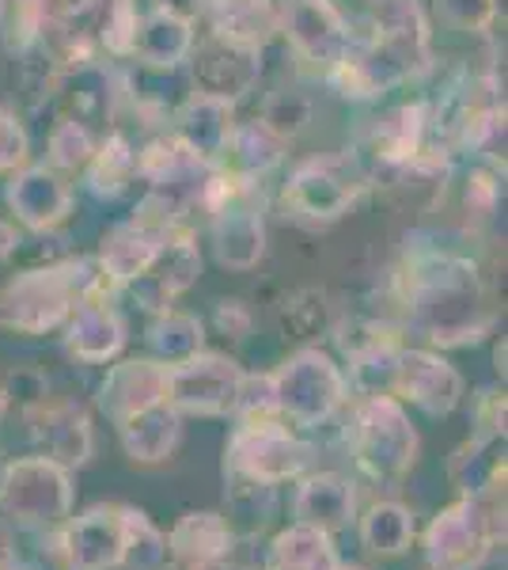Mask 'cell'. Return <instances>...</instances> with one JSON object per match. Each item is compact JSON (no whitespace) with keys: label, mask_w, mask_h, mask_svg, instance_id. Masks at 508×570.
I'll return each instance as SVG.
<instances>
[{"label":"cell","mask_w":508,"mask_h":570,"mask_svg":"<svg viewBox=\"0 0 508 570\" xmlns=\"http://www.w3.org/2000/svg\"><path fill=\"white\" fill-rule=\"evenodd\" d=\"M8 206L27 228H53L69 217L72 190L64 187L58 171L50 168H27L8 187Z\"/></svg>","instance_id":"d6986e66"},{"label":"cell","mask_w":508,"mask_h":570,"mask_svg":"<svg viewBox=\"0 0 508 570\" xmlns=\"http://www.w3.org/2000/svg\"><path fill=\"white\" fill-rule=\"evenodd\" d=\"M357 529H360V544L372 556L395 559L402 551H410L418 525H414V513L402 502H372L365 513H357Z\"/></svg>","instance_id":"f1b7e54d"},{"label":"cell","mask_w":508,"mask_h":570,"mask_svg":"<svg viewBox=\"0 0 508 570\" xmlns=\"http://www.w3.org/2000/svg\"><path fill=\"white\" fill-rule=\"evenodd\" d=\"M118 434H122V449L133 464H163L171 461V453L182 441V415L168 400H160L152 407L137 411L133 419H126Z\"/></svg>","instance_id":"ffe728a7"},{"label":"cell","mask_w":508,"mask_h":570,"mask_svg":"<svg viewBox=\"0 0 508 570\" xmlns=\"http://www.w3.org/2000/svg\"><path fill=\"white\" fill-rule=\"evenodd\" d=\"M4 415H8V395L0 392V422H4Z\"/></svg>","instance_id":"681fc988"},{"label":"cell","mask_w":508,"mask_h":570,"mask_svg":"<svg viewBox=\"0 0 508 570\" xmlns=\"http://www.w3.org/2000/svg\"><path fill=\"white\" fill-rule=\"evenodd\" d=\"M46 31V16L39 0H0V39L8 50L27 53Z\"/></svg>","instance_id":"d590c367"},{"label":"cell","mask_w":508,"mask_h":570,"mask_svg":"<svg viewBox=\"0 0 508 570\" xmlns=\"http://www.w3.org/2000/svg\"><path fill=\"white\" fill-rule=\"evenodd\" d=\"M258 122H262L273 137L289 141V137H297L303 126L311 122V99L300 96V91H273V96L266 99Z\"/></svg>","instance_id":"8d00e7d4"},{"label":"cell","mask_w":508,"mask_h":570,"mask_svg":"<svg viewBox=\"0 0 508 570\" xmlns=\"http://www.w3.org/2000/svg\"><path fill=\"white\" fill-rule=\"evenodd\" d=\"M4 395H8V403H12V400H23V403H42V400H46V381H42L39 373H16Z\"/></svg>","instance_id":"f6af8a7d"},{"label":"cell","mask_w":508,"mask_h":570,"mask_svg":"<svg viewBox=\"0 0 508 570\" xmlns=\"http://www.w3.org/2000/svg\"><path fill=\"white\" fill-rule=\"evenodd\" d=\"M395 400H410L414 407H421L432 419H448L464 400V376L456 365H448L440 354L432 351H399L395 362V381H391Z\"/></svg>","instance_id":"4fadbf2b"},{"label":"cell","mask_w":508,"mask_h":570,"mask_svg":"<svg viewBox=\"0 0 508 570\" xmlns=\"http://www.w3.org/2000/svg\"><path fill=\"white\" fill-rule=\"evenodd\" d=\"M440 8L459 31L470 35H486L497 20V0H440Z\"/></svg>","instance_id":"b9f144b4"},{"label":"cell","mask_w":508,"mask_h":570,"mask_svg":"<svg viewBox=\"0 0 508 570\" xmlns=\"http://www.w3.org/2000/svg\"><path fill=\"white\" fill-rule=\"evenodd\" d=\"M107 274L99 263H53L23 271L0 289V327L20 335H46L72 316L80 301H107Z\"/></svg>","instance_id":"3957f363"},{"label":"cell","mask_w":508,"mask_h":570,"mask_svg":"<svg viewBox=\"0 0 508 570\" xmlns=\"http://www.w3.org/2000/svg\"><path fill=\"white\" fill-rule=\"evenodd\" d=\"M300 525L322 529V532H341L357 525V483L341 472H311L300 475V491L292 502Z\"/></svg>","instance_id":"e0dca14e"},{"label":"cell","mask_w":508,"mask_h":570,"mask_svg":"<svg viewBox=\"0 0 508 570\" xmlns=\"http://www.w3.org/2000/svg\"><path fill=\"white\" fill-rule=\"evenodd\" d=\"M163 392H168V365L152 362V357L118 362V365H110L107 381L99 384V411H103L114 426H122L137 411L160 403Z\"/></svg>","instance_id":"2e32d148"},{"label":"cell","mask_w":508,"mask_h":570,"mask_svg":"<svg viewBox=\"0 0 508 570\" xmlns=\"http://www.w3.org/2000/svg\"><path fill=\"white\" fill-rule=\"evenodd\" d=\"M12 252H16V233L0 220V259H8Z\"/></svg>","instance_id":"7dc6e473"},{"label":"cell","mask_w":508,"mask_h":570,"mask_svg":"<svg viewBox=\"0 0 508 570\" xmlns=\"http://www.w3.org/2000/svg\"><path fill=\"white\" fill-rule=\"evenodd\" d=\"M239 384H243V370L236 357L228 354H193L187 362L168 365V392L163 400L171 403L179 415H232Z\"/></svg>","instance_id":"30bf717a"},{"label":"cell","mask_w":508,"mask_h":570,"mask_svg":"<svg viewBox=\"0 0 508 570\" xmlns=\"http://www.w3.org/2000/svg\"><path fill=\"white\" fill-rule=\"evenodd\" d=\"M368 168L349 153L316 156V160L300 164L292 171L289 187H285V202L303 220H338L353 202L365 195Z\"/></svg>","instance_id":"9c48e42d"},{"label":"cell","mask_w":508,"mask_h":570,"mask_svg":"<svg viewBox=\"0 0 508 570\" xmlns=\"http://www.w3.org/2000/svg\"><path fill=\"white\" fill-rule=\"evenodd\" d=\"M212 35L232 46L262 50L281 31V8L273 0H206Z\"/></svg>","instance_id":"7402d4cb"},{"label":"cell","mask_w":508,"mask_h":570,"mask_svg":"<svg viewBox=\"0 0 508 570\" xmlns=\"http://www.w3.org/2000/svg\"><path fill=\"white\" fill-rule=\"evenodd\" d=\"M46 453L53 464H61L64 472H77L91 461L96 453V434H91V419L80 407H61L46 415Z\"/></svg>","instance_id":"4dcf8cb0"},{"label":"cell","mask_w":508,"mask_h":570,"mask_svg":"<svg viewBox=\"0 0 508 570\" xmlns=\"http://www.w3.org/2000/svg\"><path fill=\"white\" fill-rule=\"evenodd\" d=\"M429 69V23L414 0H380L372 8V35L349 50L335 69V85L349 99H372Z\"/></svg>","instance_id":"7a4b0ae2"},{"label":"cell","mask_w":508,"mask_h":570,"mask_svg":"<svg viewBox=\"0 0 508 570\" xmlns=\"http://www.w3.org/2000/svg\"><path fill=\"white\" fill-rule=\"evenodd\" d=\"M341 570H365V567H346V563H341Z\"/></svg>","instance_id":"f907efd6"},{"label":"cell","mask_w":508,"mask_h":570,"mask_svg":"<svg viewBox=\"0 0 508 570\" xmlns=\"http://www.w3.org/2000/svg\"><path fill=\"white\" fill-rule=\"evenodd\" d=\"M23 156H27V137H23V130L16 126L12 115H4V110H0V171H8V168H16V164H23Z\"/></svg>","instance_id":"7bdbcfd3"},{"label":"cell","mask_w":508,"mask_h":570,"mask_svg":"<svg viewBox=\"0 0 508 570\" xmlns=\"http://www.w3.org/2000/svg\"><path fill=\"white\" fill-rule=\"evenodd\" d=\"M281 27L289 35L292 50L311 66L335 69L353 50L346 20H341L330 0H289L281 12Z\"/></svg>","instance_id":"5bb4252c"},{"label":"cell","mask_w":508,"mask_h":570,"mask_svg":"<svg viewBox=\"0 0 508 570\" xmlns=\"http://www.w3.org/2000/svg\"><path fill=\"white\" fill-rule=\"evenodd\" d=\"M425 118H429L425 104L387 110L380 122L365 134L368 156H372V160L380 164V168H387V171L402 168L406 160H414V156L425 149V134H429Z\"/></svg>","instance_id":"44dd1931"},{"label":"cell","mask_w":508,"mask_h":570,"mask_svg":"<svg viewBox=\"0 0 508 570\" xmlns=\"http://www.w3.org/2000/svg\"><path fill=\"white\" fill-rule=\"evenodd\" d=\"M69 354L84 365H103L114 362L126 346V324L110 301H80L69 316Z\"/></svg>","instance_id":"ac0fdd59"},{"label":"cell","mask_w":508,"mask_h":570,"mask_svg":"<svg viewBox=\"0 0 508 570\" xmlns=\"http://www.w3.org/2000/svg\"><path fill=\"white\" fill-rule=\"evenodd\" d=\"M190 72L193 85H198V96L217 99V104H232V99L247 96L255 88L262 61H258V50L232 46L212 35L209 42L190 50Z\"/></svg>","instance_id":"9a60e30c"},{"label":"cell","mask_w":508,"mask_h":570,"mask_svg":"<svg viewBox=\"0 0 508 570\" xmlns=\"http://www.w3.org/2000/svg\"><path fill=\"white\" fill-rule=\"evenodd\" d=\"M316 449L292 434L285 422H262V426H236L225 445V475L251 480L266 487H281L308 475Z\"/></svg>","instance_id":"ba28073f"},{"label":"cell","mask_w":508,"mask_h":570,"mask_svg":"<svg viewBox=\"0 0 508 570\" xmlns=\"http://www.w3.org/2000/svg\"><path fill=\"white\" fill-rule=\"evenodd\" d=\"M273 502H277V487L228 475L225 521H228V529H232L236 537H251V532L266 529V521L273 518Z\"/></svg>","instance_id":"d6a6232c"},{"label":"cell","mask_w":508,"mask_h":570,"mask_svg":"<svg viewBox=\"0 0 508 570\" xmlns=\"http://www.w3.org/2000/svg\"><path fill=\"white\" fill-rule=\"evenodd\" d=\"M232 544H236V532L228 529L225 513H212V510L182 513L179 525L168 532L171 563H182V567L232 556Z\"/></svg>","instance_id":"603a6c76"},{"label":"cell","mask_w":508,"mask_h":570,"mask_svg":"<svg viewBox=\"0 0 508 570\" xmlns=\"http://www.w3.org/2000/svg\"><path fill=\"white\" fill-rule=\"evenodd\" d=\"M149 346H152V362L179 365L206 351V327L190 312H175V308L156 312V324L149 327Z\"/></svg>","instance_id":"1f68e13d"},{"label":"cell","mask_w":508,"mask_h":570,"mask_svg":"<svg viewBox=\"0 0 508 570\" xmlns=\"http://www.w3.org/2000/svg\"><path fill=\"white\" fill-rule=\"evenodd\" d=\"M0 510L23 529H58L72 518V472L50 456H20L0 472Z\"/></svg>","instance_id":"52a82bcc"},{"label":"cell","mask_w":508,"mask_h":570,"mask_svg":"<svg viewBox=\"0 0 508 570\" xmlns=\"http://www.w3.org/2000/svg\"><path fill=\"white\" fill-rule=\"evenodd\" d=\"M163 233L156 228L141 225V220H129V225H118L114 233L103 240V252H99V271L107 274V282L114 285H126L129 278L145 271V263L152 259V252L160 247Z\"/></svg>","instance_id":"4316f807"},{"label":"cell","mask_w":508,"mask_h":570,"mask_svg":"<svg viewBox=\"0 0 508 570\" xmlns=\"http://www.w3.org/2000/svg\"><path fill=\"white\" fill-rule=\"evenodd\" d=\"M39 4H42L46 23H53V27H69V31L88 35L80 23H84L88 16H99V20H103V12H107L110 0H39Z\"/></svg>","instance_id":"60d3db41"},{"label":"cell","mask_w":508,"mask_h":570,"mask_svg":"<svg viewBox=\"0 0 508 570\" xmlns=\"http://www.w3.org/2000/svg\"><path fill=\"white\" fill-rule=\"evenodd\" d=\"M217 327L225 331V335H232V338H247V331H251V312L239 305V301H220V305H217Z\"/></svg>","instance_id":"ee69618b"},{"label":"cell","mask_w":508,"mask_h":570,"mask_svg":"<svg viewBox=\"0 0 508 570\" xmlns=\"http://www.w3.org/2000/svg\"><path fill=\"white\" fill-rule=\"evenodd\" d=\"M349 449L368 480L399 483L414 472L421 453V438L406 415L402 400L395 395H365L353 411L349 426Z\"/></svg>","instance_id":"5b68a950"},{"label":"cell","mask_w":508,"mask_h":570,"mask_svg":"<svg viewBox=\"0 0 508 570\" xmlns=\"http://www.w3.org/2000/svg\"><path fill=\"white\" fill-rule=\"evenodd\" d=\"M91 153H96V141H91L84 122H77V118H61V122L53 126L50 160L58 164V168H80V164L91 160Z\"/></svg>","instance_id":"ab89813d"},{"label":"cell","mask_w":508,"mask_h":570,"mask_svg":"<svg viewBox=\"0 0 508 570\" xmlns=\"http://www.w3.org/2000/svg\"><path fill=\"white\" fill-rule=\"evenodd\" d=\"M505 544V487L486 494H459L421 532L429 570H482Z\"/></svg>","instance_id":"277c9868"},{"label":"cell","mask_w":508,"mask_h":570,"mask_svg":"<svg viewBox=\"0 0 508 570\" xmlns=\"http://www.w3.org/2000/svg\"><path fill=\"white\" fill-rule=\"evenodd\" d=\"M160 4V12H171V16H179V20H193L198 12H206V0H156Z\"/></svg>","instance_id":"bcb514c9"},{"label":"cell","mask_w":508,"mask_h":570,"mask_svg":"<svg viewBox=\"0 0 508 570\" xmlns=\"http://www.w3.org/2000/svg\"><path fill=\"white\" fill-rule=\"evenodd\" d=\"M53 556L61 570H118L126 551V505L99 502L77 518L61 521Z\"/></svg>","instance_id":"8fae6325"},{"label":"cell","mask_w":508,"mask_h":570,"mask_svg":"<svg viewBox=\"0 0 508 570\" xmlns=\"http://www.w3.org/2000/svg\"><path fill=\"white\" fill-rule=\"evenodd\" d=\"M266 570H341V556L330 532L292 521L266 548Z\"/></svg>","instance_id":"cb8c5ba5"},{"label":"cell","mask_w":508,"mask_h":570,"mask_svg":"<svg viewBox=\"0 0 508 570\" xmlns=\"http://www.w3.org/2000/svg\"><path fill=\"white\" fill-rule=\"evenodd\" d=\"M406 320L432 346H467L489 331L486 293L475 263L456 255H425L410 266L402 285Z\"/></svg>","instance_id":"6da1fadb"},{"label":"cell","mask_w":508,"mask_h":570,"mask_svg":"<svg viewBox=\"0 0 508 570\" xmlns=\"http://www.w3.org/2000/svg\"><path fill=\"white\" fill-rule=\"evenodd\" d=\"M270 381L277 419L285 426L311 430L346 403V376L335 365V357L316 351V346H303L292 357H285L281 370L270 373Z\"/></svg>","instance_id":"8992f818"},{"label":"cell","mask_w":508,"mask_h":570,"mask_svg":"<svg viewBox=\"0 0 508 570\" xmlns=\"http://www.w3.org/2000/svg\"><path fill=\"white\" fill-rule=\"evenodd\" d=\"M228 134H232V110H228V104L193 96L190 104L179 110V141L187 145L193 156H201V160H209V164L217 160Z\"/></svg>","instance_id":"f546056e"},{"label":"cell","mask_w":508,"mask_h":570,"mask_svg":"<svg viewBox=\"0 0 508 570\" xmlns=\"http://www.w3.org/2000/svg\"><path fill=\"white\" fill-rule=\"evenodd\" d=\"M201 274V252L193 244L190 233H163L160 247L152 252V259L145 263V271L137 278L126 282V289L133 293V301L145 312H168L179 293H187Z\"/></svg>","instance_id":"7c38bea8"},{"label":"cell","mask_w":508,"mask_h":570,"mask_svg":"<svg viewBox=\"0 0 508 570\" xmlns=\"http://www.w3.org/2000/svg\"><path fill=\"white\" fill-rule=\"evenodd\" d=\"M187 570H247V567H239V563H232V559H209V563H193V567H187Z\"/></svg>","instance_id":"c3c4849f"},{"label":"cell","mask_w":508,"mask_h":570,"mask_svg":"<svg viewBox=\"0 0 508 570\" xmlns=\"http://www.w3.org/2000/svg\"><path fill=\"white\" fill-rule=\"evenodd\" d=\"M281 320H285V327H289L297 338L319 335V331H327V324H330L327 297H322L319 289H303V293H297L292 301H285Z\"/></svg>","instance_id":"f35d334b"},{"label":"cell","mask_w":508,"mask_h":570,"mask_svg":"<svg viewBox=\"0 0 508 570\" xmlns=\"http://www.w3.org/2000/svg\"><path fill=\"white\" fill-rule=\"evenodd\" d=\"M281 145H285L281 137H273L262 122L232 126V134H228V141L217 160H225L228 179L255 183L258 176H266V171L281 160Z\"/></svg>","instance_id":"484cf974"},{"label":"cell","mask_w":508,"mask_h":570,"mask_svg":"<svg viewBox=\"0 0 508 570\" xmlns=\"http://www.w3.org/2000/svg\"><path fill=\"white\" fill-rule=\"evenodd\" d=\"M451 487L459 494H486L505 487V434H475L451 456Z\"/></svg>","instance_id":"d4e9b609"},{"label":"cell","mask_w":508,"mask_h":570,"mask_svg":"<svg viewBox=\"0 0 508 570\" xmlns=\"http://www.w3.org/2000/svg\"><path fill=\"white\" fill-rule=\"evenodd\" d=\"M91 171H88V183H91V190L96 195H107V198H114V195H122L126 190V183L133 179V171H137V153L126 145V137H107L103 141V149H96L91 153Z\"/></svg>","instance_id":"e575fe53"},{"label":"cell","mask_w":508,"mask_h":570,"mask_svg":"<svg viewBox=\"0 0 508 570\" xmlns=\"http://www.w3.org/2000/svg\"><path fill=\"white\" fill-rule=\"evenodd\" d=\"M122 570H171L168 532L152 525V518L137 505H126V551Z\"/></svg>","instance_id":"836d02e7"},{"label":"cell","mask_w":508,"mask_h":570,"mask_svg":"<svg viewBox=\"0 0 508 570\" xmlns=\"http://www.w3.org/2000/svg\"><path fill=\"white\" fill-rule=\"evenodd\" d=\"M193 50V31L187 20L171 12H156L149 16L145 23H137V35H133V50L145 66H156V69H171L179 61H187Z\"/></svg>","instance_id":"83f0119b"},{"label":"cell","mask_w":508,"mask_h":570,"mask_svg":"<svg viewBox=\"0 0 508 570\" xmlns=\"http://www.w3.org/2000/svg\"><path fill=\"white\" fill-rule=\"evenodd\" d=\"M232 415L239 419V426L281 422V419H277V400H273V381H270V376H247L243 373V384H239Z\"/></svg>","instance_id":"74e56055"}]
</instances>
